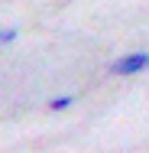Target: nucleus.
<instances>
[{
  "mask_svg": "<svg viewBox=\"0 0 149 153\" xmlns=\"http://www.w3.org/2000/svg\"><path fill=\"white\" fill-rule=\"evenodd\" d=\"M71 104H75V94H59L49 101V111H68Z\"/></svg>",
  "mask_w": 149,
  "mask_h": 153,
  "instance_id": "f03ea898",
  "label": "nucleus"
},
{
  "mask_svg": "<svg viewBox=\"0 0 149 153\" xmlns=\"http://www.w3.org/2000/svg\"><path fill=\"white\" fill-rule=\"evenodd\" d=\"M149 72V52H126L110 65V75H139Z\"/></svg>",
  "mask_w": 149,
  "mask_h": 153,
  "instance_id": "f257e3e1",
  "label": "nucleus"
},
{
  "mask_svg": "<svg viewBox=\"0 0 149 153\" xmlns=\"http://www.w3.org/2000/svg\"><path fill=\"white\" fill-rule=\"evenodd\" d=\"M16 36H20L16 30H0V46H10V42H13Z\"/></svg>",
  "mask_w": 149,
  "mask_h": 153,
  "instance_id": "7ed1b4c3",
  "label": "nucleus"
}]
</instances>
